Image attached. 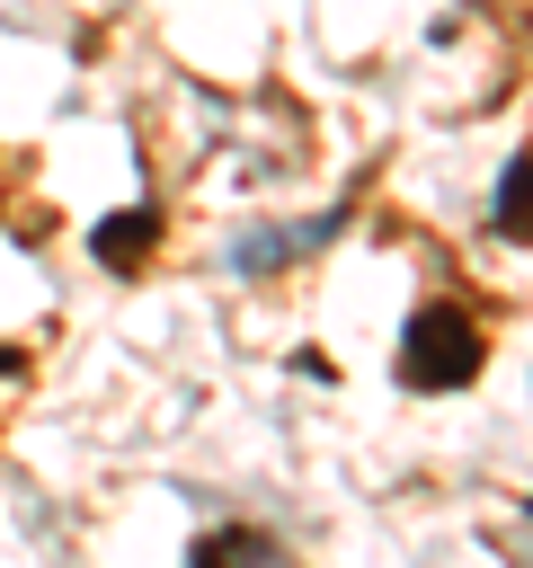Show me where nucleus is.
<instances>
[{"mask_svg": "<svg viewBox=\"0 0 533 568\" xmlns=\"http://www.w3.org/2000/svg\"><path fill=\"white\" fill-rule=\"evenodd\" d=\"M480 364H489V328H480V311H462V302H418L409 320H400V382L409 390H462V382H480Z\"/></svg>", "mask_w": 533, "mask_h": 568, "instance_id": "f257e3e1", "label": "nucleus"}, {"mask_svg": "<svg viewBox=\"0 0 533 568\" xmlns=\"http://www.w3.org/2000/svg\"><path fill=\"white\" fill-rule=\"evenodd\" d=\"M160 231H169V213H160V204H124V213H107V222L89 231V257H98V266H115V275H133V266L160 248Z\"/></svg>", "mask_w": 533, "mask_h": 568, "instance_id": "f03ea898", "label": "nucleus"}, {"mask_svg": "<svg viewBox=\"0 0 533 568\" xmlns=\"http://www.w3.org/2000/svg\"><path fill=\"white\" fill-rule=\"evenodd\" d=\"M489 222H497V240L506 248H533V142L497 169V195H489Z\"/></svg>", "mask_w": 533, "mask_h": 568, "instance_id": "7ed1b4c3", "label": "nucleus"}, {"mask_svg": "<svg viewBox=\"0 0 533 568\" xmlns=\"http://www.w3.org/2000/svg\"><path fill=\"white\" fill-rule=\"evenodd\" d=\"M187 559H204V568H213V559H284V541L258 532V524H213V532L187 541Z\"/></svg>", "mask_w": 533, "mask_h": 568, "instance_id": "20e7f679", "label": "nucleus"}, {"mask_svg": "<svg viewBox=\"0 0 533 568\" xmlns=\"http://www.w3.org/2000/svg\"><path fill=\"white\" fill-rule=\"evenodd\" d=\"M18 364H27V355H18V346H9V337H0V373H18Z\"/></svg>", "mask_w": 533, "mask_h": 568, "instance_id": "39448f33", "label": "nucleus"}]
</instances>
